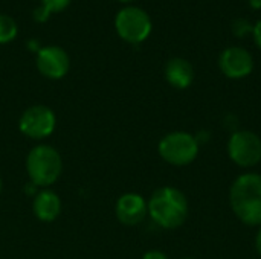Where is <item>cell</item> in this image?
<instances>
[{
  "mask_svg": "<svg viewBox=\"0 0 261 259\" xmlns=\"http://www.w3.org/2000/svg\"><path fill=\"white\" fill-rule=\"evenodd\" d=\"M147 208L151 220L167 231L180 227L190 214V205L185 194L173 186L156 189L150 197Z\"/></svg>",
  "mask_w": 261,
  "mask_h": 259,
  "instance_id": "6da1fadb",
  "label": "cell"
},
{
  "mask_svg": "<svg viewBox=\"0 0 261 259\" xmlns=\"http://www.w3.org/2000/svg\"><path fill=\"white\" fill-rule=\"evenodd\" d=\"M229 202L236 217L246 226H261V174L239 176L229 191Z\"/></svg>",
  "mask_w": 261,
  "mask_h": 259,
  "instance_id": "7a4b0ae2",
  "label": "cell"
},
{
  "mask_svg": "<svg viewBox=\"0 0 261 259\" xmlns=\"http://www.w3.org/2000/svg\"><path fill=\"white\" fill-rule=\"evenodd\" d=\"M28 176L35 186H49L58 180L63 171V160L60 153L49 145H38L32 148L26 159Z\"/></svg>",
  "mask_w": 261,
  "mask_h": 259,
  "instance_id": "3957f363",
  "label": "cell"
},
{
  "mask_svg": "<svg viewBox=\"0 0 261 259\" xmlns=\"http://www.w3.org/2000/svg\"><path fill=\"white\" fill-rule=\"evenodd\" d=\"M200 145L196 137L187 131H173L165 134L158 147L159 156L173 166H187L199 156Z\"/></svg>",
  "mask_w": 261,
  "mask_h": 259,
  "instance_id": "277c9868",
  "label": "cell"
},
{
  "mask_svg": "<svg viewBox=\"0 0 261 259\" xmlns=\"http://www.w3.org/2000/svg\"><path fill=\"white\" fill-rule=\"evenodd\" d=\"M115 27L122 40L132 44H139L148 38L151 32V20L144 9L138 6H127L118 12Z\"/></svg>",
  "mask_w": 261,
  "mask_h": 259,
  "instance_id": "5b68a950",
  "label": "cell"
},
{
  "mask_svg": "<svg viewBox=\"0 0 261 259\" xmlns=\"http://www.w3.org/2000/svg\"><path fill=\"white\" fill-rule=\"evenodd\" d=\"M228 156L242 168H252L258 165L261 162L260 136L249 130L234 131L228 140Z\"/></svg>",
  "mask_w": 261,
  "mask_h": 259,
  "instance_id": "8992f818",
  "label": "cell"
},
{
  "mask_svg": "<svg viewBox=\"0 0 261 259\" xmlns=\"http://www.w3.org/2000/svg\"><path fill=\"white\" fill-rule=\"evenodd\" d=\"M57 125L55 113L46 105H32L20 118V131L31 139H44L54 133Z\"/></svg>",
  "mask_w": 261,
  "mask_h": 259,
  "instance_id": "52a82bcc",
  "label": "cell"
},
{
  "mask_svg": "<svg viewBox=\"0 0 261 259\" xmlns=\"http://www.w3.org/2000/svg\"><path fill=\"white\" fill-rule=\"evenodd\" d=\"M219 67L226 78L243 79L254 70V58L245 47L232 46L225 49L219 58Z\"/></svg>",
  "mask_w": 261,
  "mask_h": 259,
  "instance_id": "ba28073f",
  "label": "cell"
},
{
  "mask_svg": "<svg viewBox=\"0 0 261 259\" xmlns=\"http://www.w3.org/2000/svg\"><path fill=\"white\" fill-rule=\"evenodd\" d=\"M37 67L43 76L49 79H60L69 72L70 58L67 52L58 46L43 47L37 55Z\"/></svg>",
  "mask_w": 261,
  "mask_h": 259,
  "instance_id": "9c48e42d",
  "label": "cell"
},
{
  "mask_svg": "<svg viewBox=\"0 0 261 259\" xmlns=\"http://www.w3.org/2000/svg\"><path fill=\"white\" fill-rule=\"evenodd\" d=\"M147 214V202L139 194L128 192L121 195L116 202V217L125 226H136L142 223Z\"/></svg>",
  "mask_w": 261,
  "mask_h": 259,
  "instance_id": "30bf717a",
  "label": "cell"
},
{
  "mask_svg": "<svg viewBox=\"0 0 261 259\" xmlns=\"http://www.w3.org/2000/svg\"><path fill=\"white\" fill-rule=\"evenodd\" d=\"M164 73H165L167 82L179 90L188 89L194 81L193 64L188 60L180 58V56H174V58L168 60V63L165 64Z\"/></svg>",
  "mask_w": 261,
  "mask_h": 259,
  "instance_id": "8fae6325",
  "label": "cell"
},
{
  "mask_svg": "<svg viewBox=\"0 0 261 259\" xmlns=\"http://www.w3.org/2000/svg\"><path fill=\"white\" fill-rule=\"evenodd\" d=\"M34 214L41 221H54L61 212V200L52 191H41L32 203Z\"/></svg>",
  "mask_w": 261,
  "mask_h": 259,
  "instance_id": "7c38bea8",
  "label": "cell"
},
{
  "mask_svg": "<svg viewBox=\"0 0 261 259\" xmlns=\"http://www.w3.org/2000/svg\"><path fill=\"white\" fill-rule=\"evenodd\" d=\"M17 35V23L9 17L0 14V43H9Z\"/></svg>",
  "mask_w": 261,
  "mask_h": 259,
  "instance_id": "4fadbf2b",
  "label": "cell"
},
{
  "mask_svg": "<svg viewBox=\"0 0 261 259\" xmlns=\"http://www.w3.org/2000/svg\"><path fill=\"white\" fill-rule=\"evenodd\" d=\"M252 31H254V24H251L249 20H246V18H237L232 23V32L239 38H245L248 35H252Z\"/></svg>",
  "mask_w": 261,
  "mask_h": 259,
  "instance_id": "5bb4252c",
  "label": "cell"
},
{
  "mask_svg": "<svg viewBox=\"0 0 261 259\" xmlns=\"http://www.w3.org/2000/svg\"><path fill=\"white\" fill-rule=\"evenodd\" d=\"M72 0H43V9L49 12H60L70 5Z\"/></svg>",
  "mask_w": 261,
  "mask_h": 259,
  "instance_id": "9a60e30c",
  "label": "cell"
},
{
  "mask_svg": "<svg viewBox=\"0 0 261 259\" xmlns=\"http://www.w3.org/2000/svg\"><path fill=\"white\" fill-rule=\"evenodd\" d=\"M142 259H168V256L161 250H148L147 253H144Z\"/></svg>",
  "mask_w": 261,
  "mask_h": 259,
  "instance_id": "2e32d148",
  "label": "cell"
},
{
  "mask_svg": "<svg viewBox=\"0 0 261 259\" xmlns=\"http://www.w3.org/2000/svg\"><path fill=\"white\" fill-rule=\"evenodd\" d=\"M252 37H254V41L255 44L261 49V20H258L255 24H254V31H252Z\"/></svg>",
  "mask_w": 261,
  "mask_h": 259,
  "instance_id": "e0dca14e",
  "label": "cell"
},
{
  "mask_svg": "<svg viewBox=\"0 0 261 259\" xmlns=\"http://www.w3.org/2000/svg\"><path fill=\"white\" fill-rule=\"evenodd\" d=\"M255 249H257L258 255L261 256V226L260 229H258V232H257V237H255Z\"/></svg>",
  "mask_w": 261,
  "mask_h": 259,
  "instance_id": "ac0fdd59",
  "label": "cell"
},
{
  "mask_svg": "<svg viewBox=\"0 0 261 259\" xmlns=\"http://www.w3.org/2000/svg\"><path fill=\"white\" fill-rule=\"evenodd\" d=\"M248 2L254 9H261V0H248Z\"/></svg>",
  "mask_w": 261,
  "mask_h": 259,
  "instance_id": "d6986e66",
  "label": "cell"
},
{
  "mask_svg": "<svg viewBox=\"0 0 261 259\" xmlns=\"http://www.w3.org/2000/svg\"><path fill=\"white\" fill-rule=\"evenodd\" d=\"M0 192H2V177H0Z\"/></svg>",
  "mask_w": 261,
  "mask_h": 259,
  "instance_id": "ffe728a7",
  "label": "cell"
},
{
  "mask_svg": "<svg viewBox=\"0 0 261 259\" xmlns=\"http://www.w3.org/2000/svg\"><path fill=\"white\" fill-rule=\"evenodd\" d=\"M119 2H132V0H119Z\"/></svg>",
  "mask_w": 261,
  "mask_h": 259,
  "instance_id": "44dd1931",
  "label": "cell"
},
{
  "mask_svg": "<svg viewBox=\"0 0 261 259\" xmlns=\"http://www.w3.org/2000/svg\"><path fill=\"white\" fill-rule=\"evenodd\" d=\"M184 259H193V258H184Z\"/></svg>",
  "mask_w": 261,
  "mask_h": 259,
  "instance_id": "7402d4cb",
  "label": "cell"
}]
</instances>
